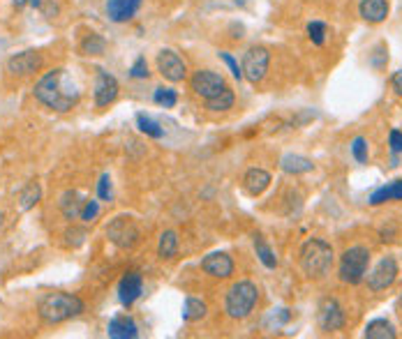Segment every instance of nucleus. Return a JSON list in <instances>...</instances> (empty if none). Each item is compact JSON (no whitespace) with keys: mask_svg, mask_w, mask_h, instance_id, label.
<instances>
[{"mask_svg":"<svg viewBox=\"0 0 402 339\" xmlns=\"http://www.w3.org/2000/svg\"><path fill=\"white\" fill-rule=\"evenodd\" d=\"M33 97L38 99L42 106L51 109L56 113H67L79 104L81 92L77 90L74 83H70L67 72L63 67L49 69L47 74L40 76V81L35 83Z\"/></svg>","mask_w":402,"mask_h":339,"instance_id":"nucleus-1","label":"nucleus"},{"mask_svg":"<svg viewBox=\"0 0 402 339\" xmlns=\"http://www.w3.org/2000/svg\"><path fill=\"white\" fill-rule=\"evenodd\" d=\"M83 300L74 293H47L45 298L38 302V314L40 319L49 323V326H58L70 319H77L79 314H83Z\"/></svg>","mask_w":402,"mask_h":339,"instance_id":"nucleus-2","label":"nucleus"},{"mask_svg":"<svg viewBox=\"0 0 402 339\" xmlns=\"http://www.w3.org/2000/svg\"><path fill=\"white\" fill-rule=\"evenodd\" d=\"M335 251L324 238H310L300 247V270L307 279H324L333 268Z\"/></svg>","mask_w":402,"mask_h":339,"instance_id":"nucleus-3","label":"nucleus"},{"mask_svg":"<svg viewBox=\"0 0 402 339\" xmlns=\"http://www.w3.org/2000/svg\"><path fill=\"white\" fill-rule=\"evenodd\" d=\"M370 249L365 245H351L342 251L340 265H337V277H340L342 284L358 286L365 282V275H368L370 268Z\"/></svg>","mask_w":402,"mask_h":339,"instance_id":"nucleus-4","label":"nucleus"},{"mask_svg":"<svg viewBox=\"0 0 402 339\" xmlns=\"http://www.w3.org/2000/svg\"><path fill=\"white\" fill-rule=\"evenodd\" d=\"M257 302H259V288H257V284L250 282V279H241V282H236L227 291L225 312H227L229 319L243 321V319H248V316L252 314Z\"/></svg>","mask_w":402,"mask_h":339,"instance_id":"nucleus-5","label":"nucleus"},{"mask_svg":"<svg viewBox=\"0 0 402 339\" xmlns=\"http://www.w3.org/2000/svg\"><path fill=\"white\" fill-rule=\"evenodd\" d=\"M106 238H109L111 245H116L118 249H132L136 242L141 240V231L139 224L134 222V217H127V215H118L113 217L109 224H106Z\"/></svg>","mask_w":402,"mask_h":339,"instance_id":"nucleus-6","label":"nucleus"},{"mask_svg":"<svg viewBox=\"0 0 402 339\" xmlns=\"http://www.w3.org/2000/svg\"><path fill=\"white\" fill-rule=\"evenodd\" d=\"M243 76L248 78L250 83H262L268 74L271 67V51L266 47H250L246 56H243Z\"/></svg>","mask_w":402,"mask_h":339,"instance_id":"nucleus-7","label":"nucleus"},{"mask_svg":"<svg viewBox=\"0 0 402 339\" xmlns=\"http://www.w3.org/2000/svg\"><path fill=\"white\" fill-rule=\"evenodd\" d=\"M400 275V268H398V261L393 256H384L379 258V263L372 268L368 275H365V282H368V288L370 291H386V288H391L396 284V279Z\"/></svg>","mask_w":402,"mask_h":339,"instance_id":"nucleus-8","label":"nucleus"},{"mask_svg":"<svg viewBox=\"0 0 402 339\" xmlns=\"http://www.w3.org/2000/svg\"><path fill=\"white\" fill-rule=\"evenodd\" d=\"M190 88L197 97H201L206 102V99L220 95V92L227 88V81L225 76L213 69H197L195 74L190 76Z\"/></svg>","mask_w":402,"mask_h":339,"instance_id":"nucleus-9","label":"nucleus"},{"mask_svg":"<svg viewBox=\"0 0 402 339\" xmlns=\"http://www.w3.org/2000/svg\"><path fill=\"white\" fill-rule=\"evenodd\" d=\"M118 92H120L118 78L109 74L106 69L97 67L95 69V85H93V102H95L97 109H104V106L116 102Z\"/></svg>","mask_w":402,"mask_h":339,"instance_id":"nucleus-10","label":"nucleus"},{"mask_svg":"<svg viewBox=\"0 0 402 339\" xmlns=\"http://www.w3.org/2000/svg\"><path fill=\"white\" fill-rule=\"evenodd\" d=\"M155 65L162 78H167L169 83H181L188 78V65H185V60L174 49H162L155 58Z\"/></svg>","mask_w":402,"mask_h":339,"instance_id":"nucleus-11","label":"nucleus"},{"mask_svg":"<svg viewBox=\"0 0 402 339\" xmlns=\"http://www.w3.org/2000/svg\"><path fill=\"white\" fill-rule=\"evenodd\" d=\"M45 67V56L40 51H21V53H14L7 58L5 63V69L10 72L12 76H33Z\"/></svg>","mask_w":402,"mask_h":339,"instance_id":"nucleus-12","label":"nucleus"},{"mask_svg":"<svg viewBox=\"0 0 402 339\" xmlns=\"http://www.w3.org/2000/svg\"><path fill=\"white\" fill-rule=\"evenodd\" d=\"M317 323H319V328L324 330V333H335V330H342L344 323H347L344 307L335 298L321 300L319 314H317Z\"/></svg>","mask_w":402,"mask_h":339,"instance_id":"nucleus-13","label":"nucleus"},{"mask_svg":"<svg viewBox=\"0 0 402 339\" xmlns=\"http://www.w3.org/2000/svg\"><path fill=\"white\" fill-rule=\"evenodd\" d=\"M201 270L215 279H229L234 275V258L227 251H211L201 258Z\"/></svg>","mask_w":402,"mask_h":339,"instance_id":"nucleus-14","label":"nucleus"},{"mask_svg":"<svg viewBox=\"0 0 402 339\" xmlns=\"http://www.w3.org/2000/svg\"><path fill=\"white\" fill-rule=\"evenodd\" d=\"M141 293H143V277L136 270L125 272L118 282V302L120 305H123L125 309H130L134 302L141 298Z\"/></svg>","mask_w":402,"mask_h":339,"instance_id":"nucleus-15","label":"nucleus"},{"mask_svg":"<svg viewBox=\"0 0 402 339\" xmlns=\"http://www.w3.org/2000/svg\"><path fill=\"white\" fill-rule=\"evenodd\" d=\"M141 10V0H106L104 12L111 24H127Z\"/></svg>","mask_w":402,"mask_h":339,"instance_id":"nucleus-16","label":"nucleus"},{"mask_svg":"<svg viewBox=\"0 0 402 339\" xmlns=\"http://www.w3.org/2000/svg\"><path fill=\"white\" fill-rule=\"evenodd\" d=\"M389 12H391V5L389 0H361L358 3V14H361V19L365 24H384L386 19H389Z\"/></svg>","mask_w":402,"mask_h":339,"instance_id":"nucleus-17","label":"nucleus"},{"mask_svg":"<svg viewBox=\"0 0 402 339\" xmlns=\"http://www.w3.org/2000/svg\"><path fill=\"white\" fill-rule=\"evenodd\" d=\"M106 335L113 337V339H136L139 337V326L132 316L127 314H120V316H113L106 326Z\"/></svg>","mask_w":402,"mask_h":339,"instance_id":"nucleus-18","label":"nucleus"},{"mask_svg":"<svg viewBox=\"0 0 402 339\" xmlns=\"http://www.w3.org/2000/svg\"><path fill=\"white\" fill-rule=\"evenodd\" d=\"M83 204H86V199L81 197V194H79L77 190H67V192H63L58 208H61L63 217H65L67 222H74V220L81 217Z\"/></svg>","mask_w":402,"mask_h":339,"instance_id":"nucleus-19","label":"nucleus"},{"mask_svg":"<svg viewBox=\"0 0 402 339\" xmlns=\"http://www.w3.org/2000/svg\"><path fill=\"white\" fill-rule=\"evenodd\" d=\"M271 185V173L264 169H248L246 176H243V187L250 197H259L268 190Z\"/></svg>","mask_w":402,"mask_h":339,"instance_id":"nucleus-20","label":"nucleus"},{"mask_svg":"<svg viewBox=\"0 0 402 339\" xmlns=\"http://www.w3.org/2000/svg\"><path fill=\"white\" fill-rule=\"evenodd\" d=\"M280 169L284 173H289V176H300V173H310L314 171V162L310 157H303V155H284L282 160H280Z\"/></svg>","mask_w":402,"mask_h":339,"instance_id":"nucleus-21","label":"nucleus"},{"mask_svg":"<svg viewBox=\"0 0 402 339\" xmlns=\"http://www.w3.org/2000/svg\"><path fill=\"white\" fill-rule=\"evenodd\" d=\"M104 51H106V40L99 33H86L81 42H79V53L86 58L104 56Z\"/></svg>","mask_w":402,"mask_h":339,"instance_id":"nucleus-22","label":"nucleus"},{"mask_svg":"<svg viewBox=\"0 0 402 339\" xmlns=\"http://www.w3.org/2000/svg\"><path fill=\"white\" fill-rule=\"evenodd\" d=\"M396 328H393L391 321L386 319H372L363 330L365 339H396Z\"/></svg>","mask_w":402,"mask_h":339,"instance_id":"nucleus-23","label":"nucleus"},{"mask_svg":"<svg viewBox=\"0 0 402 339\" xmlns=\"http://www.w3.org/2000/svg\"><path fill=\"white\" fill-rule=\"evenodd\" d=\"M234 102H236V92L229 88L222 90L220 95H215V97H211V99H206V109L211 111V113H225V111H229L234 106Z\"/></svg>","mask_w":402,"mask_h":339,"instance_id":"nucleus-24","label":"nucleus"},{"mask_svg":"<svg viewBox=\"0 0 402 339\" xmlns=\"http://www.w3.org/2000/svg\"><path fill=\"white\" fill-rule=\"evenodd\" d=\"M40 199H42V187H40V183L31 180V183H28L24 190H21V194H19V208L24 213L33 210V208L40 204Z\"/></svg>","mask_w":402,"mask_h":339,"instance_id":"nucleus-25","label":"nucleus"},{"mask_svg":"<svg viewBox=\"0 0 402 339\" xmlns=\"http://www.w3.org/2000/svg\"><path fill=\"white\" fill-rule=\"evenodd\" d=\"M208 312V307H206V302L201 300V298H185V305H183V321L185 323H197L201 321L206 316Z\"/></svg>","mask_w":402,"mask_h":339,"instance_id":"nucleus-26","label":"nucleus"},{"mask_svg":"<svg viewBox=\"0 0 402 339\" xmlns=\"http://www.w3.org/2000/svg\"><path fill=\"white\" fill-rule=\"evenodd\" d=\"M178 251V233L176 231H164L160 235V242H157V256L162 258V261H169V258H174Z\"/></svg>","mask_w":402,"mask_h":339,"instance_id":"nucleus-27","label":"nucleus"},{"mask_svg":"<svg viewBox=\"0 0 402 339\" xmlns=\"http://www.w3.org/2000/svg\"><path fill=\"white\" fill-rule=\"evenodd\" d=\"M136 127H139L141 134L150 136V139H162L164 136V129L157 120L150 118L148 113H136Z\"/></svg>","mask_w":402,"mask_h":339,"instance_id":"nucleus-28","label":"nucleus"},{"mask_svg":"<svg viewBox=\"0 0 402 339\" xmlns=\"http://www.w3.org/2000/svg\"><path fill=\"white\" fill-rule=\"evenodd\" d=\"M255 249H257V256H259V261L266 265L268 270H275L278 268V256L275 251H273L266 242H264L262 235H255Z\"/></svg>","mask_w":402,"mask_h":339,"instance_id":"nucleus-29","label":"nucleus"},{"mask_svg":"<svg viewBox=\"0 0 402 339\" xmlns=\"http://www.w3.org/2000/svg\"><path fill=\"white\" fill-rule=\"evenodd\" d=\"M153 102L157 106H162V109H174L178 104V92L174 88H169V85H160V88H155L153 92Z\"/></svg>","mask_w":402,"mask_h":339,"instance_id":"nucleus-30","label":"nucleus"},{"mask_svg":"<svg viewBox=\"0 0 402 339\" xmlns=\"http://www.w3.org/2000/svg\"><path fill=\"white\" fill-rule=\"evenodd\" d=\"M307 33V40L312 42L314 47H324L326 44V38H328V26L324 21H310L305 28Z\"/></svg>","mask_w":402,"mask_h":339,"instance_id":"nucleus-31","label":"nucleus"},{"mask_svg":"<svg viewBox=\"0 0 402 339\" xmlns=\"http://www.w3.org/2000/svg\"><path fill=\"white\" fill-rule=\"evenodd\" d=\"M349 150H351V157H354V160H356L358 164H365V162H368L370 150H368V139H365V136H356V139L351 141Z\"/></svg>","mask_w":402,"mask_h":339,"instance_id":"nucleus-32","label":"nucleus"},{"mask_svg":"<svg viewBox=\"0 0 402 339\" xmlns=\"http://www.w3.org/2000/svg\"><path fill=\"white\" fill-rule=\"evenodd\" d=\"M370 65H372V67H375L377 72H384V69H386V65H389V49H386V44H377L375 49H372Z\"/></svg>","mask_w":402,"mask_h":339,"instance_id":"nucleus-33","label":"nucleus"},{"mask_svg":"<svg viewBox=\"0 0 402 339\" xmlns=\"http://www.w3.org/2000/svg\"><path fill=\"white\" fill-rule=\"evenodd\" d=\"M370 206H384V204H389V201H393V185H382V187H377L375 192L370 194Z\"/></svg>","mask_w":402,"mask_h":339,"instance_id":"nucleus-34","label":"nucleus"},{"mask_svg":"<svg viewBox=\"0 0 402 339\" xmlns=\"http://www.w3.org/2000/svg\"><path fill=\"white\" fill-rule=\"evenodd\" d=\"M97 199L99 201H111L113 199V187H111V176L102 173L97 180Z\"/></svg>","mask_w":402,"mask_h":339,"instance_id":"nucleus-35","label":"nucleus"},{"mask_svg":"<svg viewBox=\"0 0 402 339\" xmlns=\"http://www.w3.org/2000/svg\"><path fill=\"white\" fill-rule=\"evenodd\" d=\"M130 76L136 78V81H143V78H148L150 76V69H148V60L143 56H139L136 60L132 63V67H130Z\"/></svg>","mask_w":402,"mask_h":339,"instance_id":"nucleus-36","label":"nucleus"},{"mask_svg":"<svg viewBox=\"0 0 402 339\" xmlns=\"http://www.w3.org/2000/svg\"><path fill=\"white\" fill-rule=\"evenodd\" d=\"M97 215H99V201L95 199H86V204H83V210H81V222H86V224H90V222H95L97 220Z\"/></svg>","mask_w":402,"mask_h":339,"instance_id":"nucleus-37","label":"nucleus"},{"mask_svg":"<svg viewBox=\"0 0 402 339\" xmlns=\"http://www.w3.org/2000/svg\"><path fill=\"white\" fill-rule=\"evenodd\" d=\"M218 56H220V60L229 67V72H232V76L236 78V81H241V78H243V67L239 65V60H236V58L232 53H227V51H220Z\"/></svg>","mask_w":402,"mask_h":339,"instance_id":"nucleus-38","label":"nucleus"},{"mask_svg":"<svg viewBox=\"0 0 402 339\" xmlns=\"http://www.w3.org/2000/svg\"><path fill=\"white\" fill-rule=\"evenodd\" d=\"M65 238H67V245L70 247H81V245L86 242V238H88V233H86V229H79V226H72L65 231Z\"/></svg>","mask_w":402,"mask_h":339,"instance_id":"nucleus-39","label":"nucleus"},{"mask_svg":"<svg viewBox=\"0 0 402 339\" xmlns=\"http://www.w3.org/2000/svg\"><path fill=\"white\" fill-rule=\"evenodd\" d=\"M40 12L45 14L47 19H56L61 14V5H58V0H45L40 7Z\"/></svg>","mask_w":402,"mask_h":339,"instance_id":"nucleus-40","label":"nucleus"},{"mask_svg":"<svg viewBox=\"0 0 402 339\" xmlns=\"http://www.w3.org/2000/svg\"><path fill=\"white\" fill-rule=\"evenodd\" d=\"M389 146H391L393 155L402 153V132H400V129H391V132H389Z\"/></svg>","mask_w":402,"mask_h":339,"instance_id":"nucleus-41","label":"nucleus"},{"mask_svg":"<svg viewBox=\"0 0 402 339\" xmlns=\"http://www.w3.org/2000/svg\"><path fill=\"white\" fill-rule=\"evenodd\" d=\"M391 88H393V92H396V95L402 97V69L393 72V74H391Z\"/></svg>","mask_w":402,"mask_h":339,"instance_id":"nucleus-42","label":"nucleus"},{"mask_svg":"<svg viewBox=\"0 0 402 339\" xmlns=\"http://www.w3.org/2000/svg\"><path fill=\"white\" fill-rule=\"evenodd\" d=\"M393 201H402V178L400 180H393Z\"/></svg>","mask_w":402,"mask_h":339,"instance_id":"nucleus-43","label":"nucleus"},{"mask_svg":"<svg viewBox=\"0 0 402 339\" xmlns=\"http://www.w3.org/2000/svg\"><path fill=\"white\" fill-rule=\"evenodd\" d=\"M14 10H24L26 5H31V0H10Z\"/></svg>","mask_w":402,"mask_h":339,"instance_id":"nucleus-44","label":"nucleus"},{"mask_svg":"<svg viewBox=\"0 0 402 339\" xmlns=\"http://www.w3.org/2000/svg\"><path fill=\"white\" fill-rule=\"evenodd\" d=\"M42 3H45V0H31V7H33V10H40Z\"/></svg>","mask_w":402,"mask_h":339,"instance_id":"nucleus-45","label":"nucleus"},{"mask_svg":"<svg viewBox=\"0 0 402 339\" xmlns=\"http://www.w3.org/2000/svg\"><path fill=\"white\" fill-rule=\"evenodd\" d=\"M3 220H5V215H3V210H0V226H3Z\"/></svg>","mask_w":402,"mask_h":339,"instance_id":"nucleus-46","label":"nucleus"},{"mask_svg":"<svg viewBox=\"0 0 402 339\" xmlns=\"http://www.w3.org/2000/svg\"><path fill=\"white\" fill-rule=\"evenodd\" d=\"M398 307H400V312H402V295H400V300H398Z\"/></svg>","mask_w":402,"mask_h":339,"instance_id":"nucleus-47","label":"nucleus"}]
</instances>
